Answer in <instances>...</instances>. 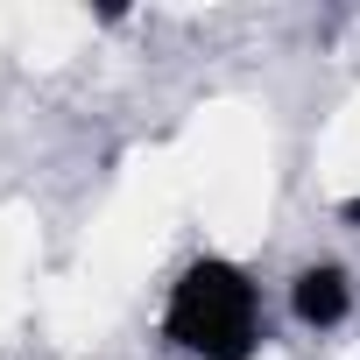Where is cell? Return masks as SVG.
Segmentation results:
<instances>
[{"label": "cell", "instance_id": "cell-1", "mask_svg": "<svg viewBox=\"0 0 360 360\" xmlns=\"http://www.w3.org/2000/svg\"><path fill=\"white\" fill-rule=\"evenodd\" d=\"M162 339L198 360H248L262 346V297L233 262H191L169 290Z\"/></svg>", "mask_w": 360, "mask_h": 360}, {"label": "cell", "instance_id": "cell-2", "mask_svg": "<svg viewBox=\"0 0 360 360\" xmlns=\"http://www.w3.org/2000/svg\"><path fill=\"white\" fill-rule=\"evenodd\" d=\"M290 304H297V318H304V325H339V318H346V304H353V290H346V269H332V262H311V269H297V290H290Z\"/></svg>", "mask_w": 360, "mask_h": 360}, {"label": "cell", "instance_id": "cell-3", "mask_svg": "<svg viewBox=\"0 0 360 360\" xmlns=\"http://www.w3.org/2000/svg\"><path fill=\"white\" fill-rule=\"evenodd\" d=\"M346 219H353V226H360V198H353V205H346Z\"/></svg>", "mask_w": 360, "mask_h": 360}]
</instances>
